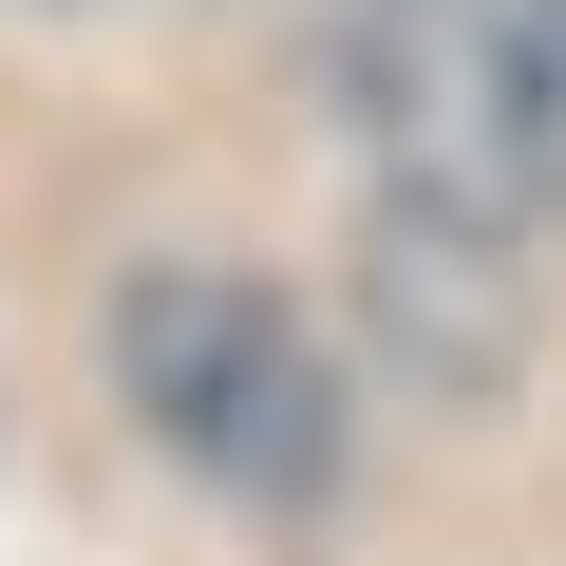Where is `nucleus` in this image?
<instances>
[{
    "instance_id": "f257e3e1",
    "label": "nucleus",
    "mask_w": 566,
    "mask_h": 566,
    "mask_svg": "<svg viewBox=\"0 0 566 566\" xmlns=\"http://www.w3.org/2000/svg\"><path fill=\"white\" fill-rule=\"evenodd\" d=\"M359 151L434 227H566V0H359L340 20Z\"/></svg>"
},
{
    "instance_id": "f03ea898",
    "label": "nucleus",
    "mask_w": 566,
    "mask_h": 566,
    "mask_svg": "<svg viewBox=\"0 0 566 566\" xmlns=\"http://www.w3.org/2000/svg\"><path fill=\"white\" fill-rule=\"evenodd\" d=\"M114 378L245 510H322L340 491V359H322L303 303H264L245 264H133L114 283Z\"/></svg>"
}]
</instances>
